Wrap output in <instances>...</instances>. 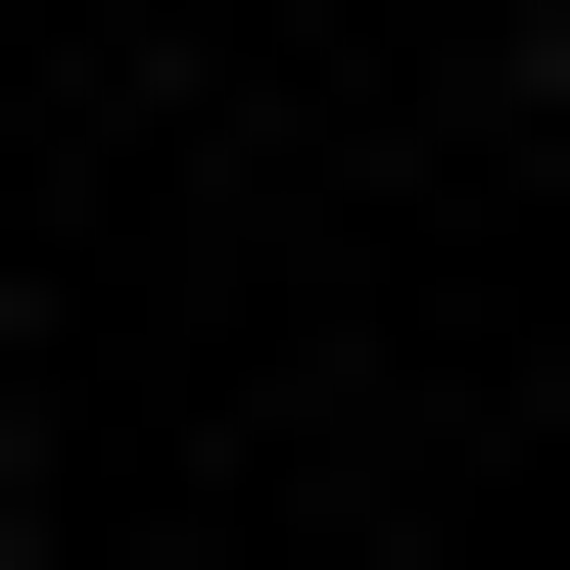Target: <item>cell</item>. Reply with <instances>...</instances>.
Returning a JSON list of instances; mask_svg holds the SVG:
<instances>
[{
	"label": "cell",
	"instance_id": "6da1fadb",
	"mask_svg": "<svg viewBox=\"0 0 570 570\" xmlns=\"http://www.w3.org/2000/svg\"><path fill=\"white\" fill-rule=\"evenodd\" d=\"M523 48H570V0H523Z\"/></svg>",
	"mask_w": 570,
	"mask_h": 570
}]
</instances>
